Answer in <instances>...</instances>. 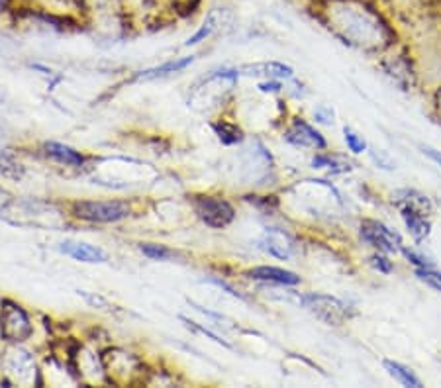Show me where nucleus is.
Wrapping results in <instances>:
<instances>
[{
	"mask_svg": "<svg viewBox=\"0 0 441 388\" xmlns=\"http://www.w3.org/2000/svg\"><path fill=\"white\" fill-rule=\"evenodd\" d=\"M330 22L337 26V34L344 32V38L351 39L349 44H374L371 39H381L391 29L386 28L381 16L371 6L359 0H336L334 12L330 10Z\"/></svg>",
	"mask_w": 441,
	"mask_h": 388,
	"instance_id": "nucleus-1",
	"label": "nucleus"
},
{
	"mask_svg": "<svg viewBox=\"0 0 441 388\" xmlns=\"http://www.w3.org/2000/svg\"><path fill=\"white\" fill-rule=\"evenodd\" d=\"M71 210L79 220L96 222V224L120 222V220L130 216V206L125 202H120V200H104V202L77 200V202H73Z\"/></svg>",
	"mask_w": 441,
	"mask_h": 388,
	"instance_id": "nucleus-2",
	"label": "nucleus"
},
{
	"mask_svg": "<svg viewBox=\"0 0 441 388\" xmlns=\"http://www.w3.org/2000/svg\"><path fill=\"white\" fill-rule=\"evenodd\" d=\"M194 212L206 226L216 227V229L230 226L236 218L233 206L228 200L220 199V196H196L194 199Z\"/></svg>",
	"mask_w": 441,
	"mask_h": 388,
	"instance_id": "nucleus-3",
	"label": "nucleus"
},
{
	"mask_svg": "<svg viewBox=\"0 0 441 388\" xmlns=\"http://www.w3.org/2000/svg\"><path fill=\"white\" fill-rule=\"evenodd\" d=\"M0 330L6 340L14 341V343L28 340L32 335V323H29L28 314L24 312L16 302L4 300L0 304Z\"/></svg>",
	"mask_w": 441,
	"mask_h": 388,
	"instance_id": "nucleus-4",
	"label": "nucleus"
},
{
	"mask_svg": "<svg viewBox=\"0 0 441 388\" xmlns=\"http://www.w3.org/2000/svg\"><path fill=\"white\" fill-rule=\"evenodd\" d=\"M361 239L374 249H379L381 253H398L402 249L400 236L394 229L384 226L383 222H376V220H363Z\"/></svg>",
	"mask_w": 441,
	"mask_h": 388,
	"instance_id": "nucleus-5",
	"label": "nucleus"
},
{
	"mask_svg": "<svg viewBox=\"0 0 441 388\" xmlns=\"http://www.w3.org/2000/svg\"><path fill=\"white\" fill-rule=\"evenodd\" d=\"M300 302L306 306L310 312H314L327 323H341L347 316V306L341 300H337L334 296H326V294H306L300 298Z\"/></svg>",
	"mask_w": 441,
	"mask_h": 388,
	"instance_id": "nucleus-6",
	"label": "nucleus"
},
{
	"mask_svg": "<svg viewBox=\"0 0 441 388\" xmlns=\"http://www.w3.org/2000/svg\"><path fill=\"white\" fill-rule=\"evenodd\" d=\"M285 140L298 147H314V149H326V140L322 138V133L316 132L310 123L304 120H294L292 126L285 133Z\"/></svg>",
	"mask_w": 441,
	"mask_h": 388,
	"instance_id": "nucleus-7",
	"label": "nucleus"
},
{
	"mask_svg": "<svg viewBox=\"0 0 441 388\" xmlns=\"http://www.w3.org/2000/svg\"><path fill=\"white\" fill-rule=\"evenodd\" d=\"M61 251L77 261H83V263H106L108 261L104 249L85 243V241H63Z\"/></svg>",
	"mask_w": 441,
	"mask_h": 388,
	"instance_id": "nucleus-8",
	"label": "nucleus"
},
{
	"mask_svg": "<svg viewBox=\"0 0 441 388\" xmlns=\"http://www.w3.org/2000/svg\"><path fill=\"white\" fill-rule=\"evenodd\" d=\"M393 202L398 206V210L410 208L420 212L423 216L432 212V202H430V199L426 194H422V192H418V190H398V192L393 194Z\"/></svg>",
	"mask_w": 441,
	"mask_h": 388,
	"instance_id": "nucleus-9",
	"label": "nucleus"
},
{
	"mask_svg": "<svg viewBox=\"0 0 441 388\" xmlns=\"http://www.w3.org/2000/svg\"><path fill=\"white\" fill-rule=\"evenodd\" d=\"M247 276L250 279H255V281H265V283H277V284H298L300 283V276L292 271H285V269H278V267H255L247 271Z\"/></svg>",
	"mask_w": 441,
	"mask_h": 388,
	"instance_id": "nucleus-10",
	"label": "nucleus"
},
{
	"mask_svg": "<svg viewBox=\"0 0 441 388\" xmlns=\"http://www.w3.org/2000/svg\"><path fill=\"white\" fill-rule=\"evenodd\" d=\"M400 214H402V220L406 227H408V232H410V236L414 237V241L416 243H422L426 237L430 236V222L426 220L423 214L420 212H416V210H410V208H402L400 210Z\"/></svg>",
	"mask_w": 441,
	"mask_h": 388,
	"instance_id": "nucleus-11",
	"label": "nucleus"
},
{
	"mask_svg": "<svg viewBox=\"0 0 441 388\" xmlns=\"http://www.w3.org/2000/svg\"><path fill=\"white\" fill-rule=\"evenodd\" d=\"M222 22H224V10L212 8L210 12L206 14V18H204V22L201 24V28L196 29L194 36H191V38L184 41V46H196V44H201V41H206L216 29L220 28Z\"/></svg>",
	"mask_w": 441,
	"mask_h": 388,
	"instance_id": "nucleus-12",
	"label": "nucleus"
},
{
	"mask_svg": "<svg viewBox=\"0 0 441 388\" xmlns=\"http://www.w3.org/2000/svg\"><path fill=\"white\" fill-rule=\"evenodd\" d=\"M263 246L267 249L271 255L278 257V259H288L292 255V241L287 234L278 232V229H271L267 232V236L263 239Z\"/></svg>",
	"mask_w": 441,
	"mask_h": 388,
	"instance_id": "nucleus-13",
	"label": "nucleus"
},
{
	"mask_svg": "<svg viewBox=\"0 0 441 388\" xmlns=\"http://www.w3.org/2000/svg\"><path fill=\"white\" fill-rule=\"evenodd\" d=\"M43 152L48 157H53L55 161L65 163V165H73V167H81L85 163V157L81 155L75 149H71L67 145L63 143H55V142H48L43 143Z\"/></svg>",
	"mask_w": 441,
	"mask_h": 388,
	"instance_id": "nucleus-14",
	"label": "nucleus"
},
{
	"mask_svg": "<svg viewBox=\"0 0 441 388\" xmlns=\"http://www.w3.org/2000/svg\"><path fill=\"white\" fill-rule=\"evenodd\" d=\"M243 71H247V75L253 76H267V79H290L292 76V69L285 63H253V65H245Z\"/></svg>",
	"mask_w": 441,
	"mask_h": 388,
	"instance_id": "nucleus-15",
	"label": "nucleus"
},
{
	"mask_svg": "<svg viewBox=\"0 0 441 388\" xmlns=\"http://www.w3.org/2000/svg\"><path fill=\"white\" fill-rule=\"evenodd\" d=\"M194 61V57H184V59H177V61H169L161 67H154V69H147V71H142L140 75H135V81H149V79H157V76L171 75V73H179L182 69L191 65Z\"/></svg>",
	"mask_w": 441,
	"mask_h": 388,
	"instance_id": "nucleus-16",
	"label": "nucleus"
},
{
	"mask_svg": "<svg viewBox=\"0 0 441 388\" xmlns=\"http://www.w3.org/2000/svg\"><path fill=\"white\" fill-rule=\"evenodd\" d=\"M383 365H384V369H386V373H388L393 379L398 380L400 384H404V387H412V388L422 387V380L418 379V377H416V375H414L412 370L408 369V367H404V365L396 363V361H384Z\"/></svg>",
	"mask_w": 441,
	"mask_h": 388,
	"instance_id": "nucleus-17",
	"label": "nucleus"
},
{
	"mask_svg": "<svg viewBox=\"0 0 441 388\" xmlns=\"http://www.w3.org/2000/svg\"><path fill=\"white\" fill-rule=\"evenodd\" d=\"M312 167L316 169H330L332 173H346V170H351V163L344 161L339 157H332V155H316L312 159Z\"/></svg>",
	"mask_w": 441,
	"mask_h": 388,
	"instance_id": "nucleus-18",
	"label": "nucleus"
},
{
	"mask_svg": "<svg viewBox=\"0 0 441 388\" xmlns=\"http://www.w3.org/2000/svg\"><path fill=\"white\" fill-rule=\"evenodd\" d=\"M214 130L218 133L222 143H226V145H233V143H240L243 140V132H241L236 123L216 122L214 123Z\"/></svg>",
	"mask_w": 441,
	"mask_h": 388,
	"instance_id": "nucleus-19",
	"label": "nucleus"
},
{
	"mask_svg": "<svg viewBox=\"0 0 441 388\" xmlns=\"http://www.w3.org/2000/svg\"><path fill=\"white\" fill-rule=\"evenodd\" d=\"M140 249H142V253L145 257H149L154 261H167V259H173L175 257L173 249H169V247L165 246H157V243H145Z\"/></svg>",
	"mask_w": 441,
	"mask_h": 388,
	"instance_id": "nucleus-20",
	"label": "nucleus"
},
{
	"mask_svg": "<svg viewBox=\"0 0 441 388\" xmlns=\"http://www.w3.org/2000/svg\"><path fill=\"white\" fill-rule=\"evenodd\" d=\"M416 276L422 281V283L430 284L435 290L441 293V273L435 271L433 267H422V269H416Z\"/></svg>",
	"mask_w": 441,
	"mask_h": 388,
	"instance_id": "nucleus-21",
	"label": "nucleus"
},
{
	"mask_svg": "<svg viewBox=\"0 0 441 388\" xmlns=\"http://www.w3.org/2000/svg\"><path fill=\"white\" fill-rule=\"evenodd\" d=\"M344 135H346V143L351 153H363L365 149H367V143H365L363 138H359L351 128H346V130H344Z\"/></svg>",
	"mask_w": 441,
	"mask_h": 388,
	"instance_id": "nucleus-22",
	"label": "nucleus"
},
{
	"mask_svg": "<svg viewBox=\"0 0 441 388\" xmlns=\"http://www.w3.org/2000/svg\"><path fill=\"white\" fill-rule=\"evenodd\" d=\"M371 157H373V161L381 167V169H386V170H394L396 169V163L386 155V152H381V149H373L371 152Z\"/></svg>",
	"mask_w": 441,
	"mask_h": 388,
	"instance_id": "nucleus-23",
	"label": "nucleus"
},
{
	"mask_svg": "<svg viewBox=\"0 0 441 388\" xmlns=\"http://www.w3.org/2000/svg\"><path fill=\"white\" fill-rule=\"evenodd\" d=\"M400 251H402L404 257H406L412 265H416V269H422V267H433V263L430 261V259H426L423 255H418V253L412 251V249H406V247H402Z\"/></svg>",
	"mask_w": 441,
	"mask_h": 388,
	"instance_id": "nucleus-24",
	"label": "nucleus"
},
{
	"mask_svg": "<svg viewBox=\"0 0 441 388\" xmlns=\"http://www.w3.org/2000/svg\"><path fill=\"white\" fill-rule=\"evenodd\" d=\"M371 265H373L379 273H384V275H388V273L393 271V263H391L383 253H376V255L371 257Z\"/></svg>",
	"mask_w": 441,
	"mask_h": 388,
	"instance_id": "nucleus-25",
	"label": "nucleus"
},
{
	"mask_svg": "<svg viewBox=\"0 0 441 388\" xmlns=\"http://www.w3.org/2000/svg\"><path fill=\"white\" fill-rule=\"evenodd\" d=\"M171 2H173L175 10L181 12V14H191L201 4V0H171Z\"/></svg>",
	"mask_w": 441,
	"mask_h": 388,
	"instance_id": "nucleus-26",
	"label": "nucleus"
},
{
	"mask_svg": "<svg viewBox=\"0 0 441 388\" xmlns=\"http://www.w3.org/2000/svg\"><path fill=\"white\" fill-rule=\"evenodd\" d=\"M423 153L430 157V159H433V161L437 163L441 167V153L440 152H435V149H430V147H423Z\"/></svg>",
	"mask_w": 441,
	"mask_h": 388,
	"instance_id": "nucleus-27",
	"label": "nucleus"
},
{
	"mask_svg": "<svg viewBox=\"0 0 441 388\" xmlns=\"http://www.w3.org/2000/svg\"><path fill=\"white\" fill-rule=\"evenodd\" d=\"M259 88L263 91V93H278L280 91V85L278 83H263V85H259Z\"/></svg>",
	"mask_w": 441,
	"mask_h": 388,
	"instance_id": "nucleus-28",
	"label": "nucleus"
},
{
	"mask_svg": "<svg viewBox=\"0 0 441 388\" xmlns=\"http://www.w3.org/2000/svg\"><path fill=\"white\" fill-rule=\"evenodd\" d=\"M6 4H8V0H0V10L6 8Z\"/></svg>",
	"mask_w": 441,
	"mask_h": 388,
	"instance_id": "nucleus-29",
	"label": "nucleus"
},
{
	"mask_svg": "<svg viewBox=\"0 0 441 388\" xmlns=\"http://www.w3.org/2000/svg\"><path fill=\"white\" fill-rule=\"evenodd\" d=\"M90 2H96V4H104V2H110V0H90Z\"/></svg>",
	"mask_w": 441,
	"mask_h": 388,
	"instance_id": "nucleus-30",
	"label": "nucleus"
},
{
	"mask_svg": "<svg viewBox=\"0 0 441 388\" xmlns=\"http://www.w3.org/2000/svg\"><path fill=\"white\" fill-rule=\"evenodd\" d=\"M2 337H4V335H2V330H0V341H2Z\"/></svg>",
	"mask_w": 441,
	"mask_h": 388,
	"instance_id": "nucleus-31",
	"label": "nucleus"
},
{
	"mask_svg": "<svg viewBox=\"0 0 441 388\" xmlns=\"http://www.w3.org/2000/svg\"><path fill=\"white\" fill-rule=\"evenodd\" d=\"M437 96H440V106H441V91H440V95H437Z\"/></svg>",
	"mask_w": 441,
	"mask_h": 388,
	"instance_id": "nucleus-32",
	"label": "nucleus"
}]
</instances>
